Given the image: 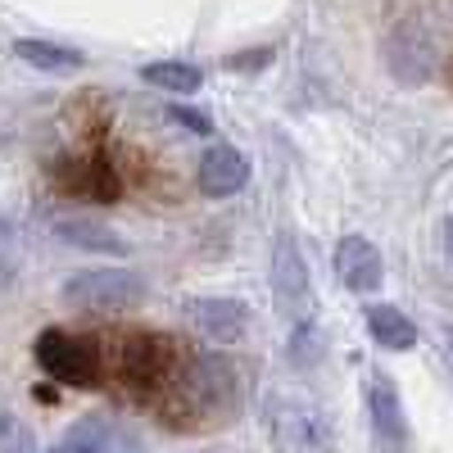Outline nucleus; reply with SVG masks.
Instances as JSON below:
<instances>
[{"instance_id": "f03ea898", "label": "nucleus", "mask_w": 453, "mask_h": 453, "mask_svg": "<svg viewBox=\"0 0 453 453\" xmlns=\"http://www.w3.org/2000/svg\"><path fill=\"white\" fill-rule=\"evenodd\" d=\"M32 354L42 363V372L59 386H73V390H91L100 386L104 376V354L91 335H78V331H64V326H46L42 335L32 340Z\"/></svg>"}, {"instance_id": "423d86ee", "label": "nucleus", "mask_w": 453, "mask_h": 453, "mask_svg": "<svg viewBox=\"0 0 453 453\" xmlns=\"http://www.w3.org/2000/svg\"><path fill=\"white\" fill-rule=\"evenodd\" d=\"M273 299L290 322H309L313 313V277L295 232H281L273 245Z\"/></svg>"}, {"instance_id": "7ed1b4c3", "label": "nucleus", "mask_w": 453, "mask_h": 453, "mask_svg": "<svg viewBox=\"0 0 453 453\" xmlns=\"http://www.w3.org/2000/svg\"><path fill=\"white\" fill-rule=\"evenodd\" d=\"M263 422H268L277 449H286V453H331V444H335L331 418L304 395H268Z\"/></svg>"}, {"instance_id": "4be33fe9", "label": "nucleus", "mask_w": 453, "mask_h": 453, "mask_svg": "<svg viewBox=\"0 0 453 453\" xmlns=\"http://www.w3.org/2000/svg\"><path fill=\"white\" fill-rule=\"evenodd\" d=\"M273 64V46H258V50H241L236 59H226V68L236 73H250V68H268Z\"/></svg>"}, {"instance_id": "5701e85b", "label": "nucleus", "mask_w": 453, "mask_h": 453, "mask_svg": "<svg viewBox=\"0 0 453 453\" xmlns=\"http://www.w3.org/2000/svg\"><path fill=\"white\" fill-rule=\"evenodd\" d=\"M444 250H449V254H453V218H449V222H444Z\"/></svg>"}, {"instance_id": "1a4fd4ad", "label": "nucleus", "mask_w": 453, "mask_h": 453, "mask_svg": "<svg viewBox=\"0 0 453 453\" xmlns=\"http://www.w3.org/2000/svg\"><path fill=\"white\" fill-rule=\"evenodd\" d=\"M186 318L209 345H241L250 331V309L232 295H200L186 304Z\"/></svg>"}, {"instance_id": "f3484780", "label": "nucleus", "mask_w": 453, "mask_h": 453, "mask_svg": "<svg viewBox=\"0 0 453 453\" xmlns=\"http://www.w3.org/2000/svg\"><path fill=\"white\" fill-rule=\"evenodd\" d=\"M141 82L168 91V96H191L204 87V68L200 64H186V59H159V64H145L141 68Z\"/></svg>"}, {"instance_id": "20e7f679", "label": "nucleus", "mask_w": 453, "mask_h": 453, "mask_svg": "<svg viewBox=\"0 0 453 453\" xmlns=\"http://www.w3.org/2000/svg\"><path fill=\"white\" fill-rule=\"evenodd\" d=\"M59 299L82 313H127L145 304V281L132 268H87L64 281Z\"/></svg>"}, {"instance_id": "9b49d317", "label": "nucleus", "mask_w": 453, "mask_h": 453, "mask_svg": "<svg viewBox=\"0 0 453 453\" xmlns=\"http://www.w3.org/2000/svg\"><path fill=\"white\" fill-rule=\"evenodd\" d=\"M367 418H372V431L386 449H403L408 444V418H403V403H399V390L386 372H372L367 376Z\"/></svg>"}, {"instance_id": "f8f14e48", "label": "nucleus", "mask_w": 453, "mask_h": 453, "mask_svg": "<svg viewBox=\"0 0 453 453\" xmlns=\"http://www.w3.org/2000/svg\"><path fill=\"white\" fill-rule=\"evenodd\" d=\"M335 277L358 295H372L386 281V258L367 236H345L335 245Z\"/></svg>"}, {"instance_id": "a211bd4d", "label": "nucleus", "mask_w": 453, "mask_h": 453, "mask_svg": "<svg viewBox=\"0 0 453 453\" xmlns=\"http://www.w3.org/2000/svg\"><path fill=\"white\" fill-rule=\"evenodd\" d=\"M290 363L295 367H318L322 363V331L313 322H295V331H290Z\"/></svg>"}, {"instance_id": "dca6fc26", "label": "nucleus", "mask_w": 453, "mask_h": 453, "mask_svg": "<svg viewBox=\"0 0 453 453\" xmlns=\"http://www.w3.org/2000/svg\"><path fill=\"white\" fill-rule=\"evenodd\" d=\"M14 55L36 68V73H55V78H68V73L87 68V55L73 50V46H59V42H46V36H19L14 42Z\"/></svg>"}, {"instance_id": "39448f33", "label": "nucleus", "mask_w": 453, "mask_h": 453, "mask_svg": "<svg viewBox=\"0 0 453 453\" xmlns=\"http://www.w3.org/2000/svg\"><path fill=\"white\" fill-rule=\"evenodd\" d=\"M181 367V354L168 335H150V331H132L119 345V372L132 390H155L164 395V386L173 381V372Z\"/></svg>"}, {"instance_id": "0eeeda50", "label": "nucleus", "mask_w": 453, "mask_h": 453, "mask_svg": "<svg viewBox=\"0 0 453 453\" xmlns=\"http://www.w3.org/2000/svg\"><path fill=\"white\" fill-rule=\"evenodd\" d=\"M435 59H440V50H435L431 32H426L422 23H399V27L390 32L386 64H390V73H395L399 82H408V87L431 82V78H435Z\"/></svg>"}, {"instance_id": "6ab92c4d", "label": "nucleus", "mask_w": 453, "mask_h": 453, "mask_svg": "<svg viewBox=\"0 0 453 453\" xmlns=\"http://www.w3.org/2000/svg\"><path fill=\"white\" fill-rule=\"evenodd\" d=\"M19 263H23V245H19V232L10 218H0V295H5L19 277Z\"/></svg>"}, {"instance_id": "ddd939ff", "label": "nucleus", "mask_w": 453, "mask_h": 453, "mask_svg": "<svg viewBox=\"0 0 453 453\" xmlns=\"http://www.w3.org/2000/svg\"><path fill=\"white\" fill-rule=\"evenodd\" d=\"M50 232H55L64 245L87 250V254H127V241H123L119 232H113V226H104V222H96V218H87V213L55 218Z\"/></svg>"}, {"instance_id": "412c9836", "label": "nucleus", "mask_w": 453, "mask_h": 453, "mask_svg": "<svg viewBox=\"0 0 453 453\" xmlns=\"http://www.w3.org/2000/svg\"><path fill=\"white\" fill-rule=\"evenodd\" d=\"M168 119L177 127H186V132H196V136H209L213 132V119H209L204 109H191V104H168Z\"/></svg>"}, {"instance_id": "4468645a", "label": "nucleus", "mask_w": 453, "mask_h": 453, "mask_svg": "<svg viewBox=\"0 0 453 453\" xmlns=\"http://www.w3.org/2000/svg\"><path fill=\"white\" fill-rule=\"evenodd\" d=\"M55 177H59L64 191L82 196V200H100V204H113V200H119V177H113V168H109L104 159H91V164L64 159V168H55Z\"/></svg>"}, {"instance_id": "6e6552de", "label": "nucleus", "mask_w": 453, "mask_h": 453, "mask_svg": "<svg viewBox=\"0 0 453 453\" xmlns=\"http://www.w3.org/2000/svg\"><path fill=\"white\" fill-rule=\"evenodd\" d=\"M42 453H145V444L136 431H127L113 418H82Z\"/></svg>"}, {"instance_id": "b1692460", "label": "nucleus", "mask_w": 453, "mask_h": 453, "mask_svg": "<svg viewBox=\"0 0 453 453\" xmlns=\"http://www.w3.org/2000/svg\"><path fill=\"white\" fill-rule=\"evenodd\" d=\"M449 363H453V354H449Z\"/></svg>"}, {"instance_id": "aec40b11", "label": "nucleus", "mask_w": 453, "mask_h": 453, "mask_svg": "<svg viewBox=\"0 0 453 453\" xmlns=\"http://www.w3.org/2000/svg\"><path fill=\"white\" fill-rule=\"evenodd\" d=\"M0 453H42L36 449V435L27 431V422L14 418L10 408H0Z\"/></svg>"}, {"instance_id": "2eb2a0df", "label": "nucleus", "mask_w": 453, "mask_h": 453, "mask_svg": "<svg viewBox=\"0 0 453 453\" xmlns=\"http://www.w3.org/2000/svg\"><path fill=\"white\" fill-rule=\"evenodd\" d=\"M363 322H367V335L381 349H390V354H408L412 345H418V322H412L403 309H395V304H367Z\"/></svg>"}, {"instance_id": "f257e3e1", "label": "nucleus", "mask_w": 453, "mask_h": 453, "mask_svg": "<svg viewBox=\"0 0 453 453\" xmlns=\"http://www.w3.org/2000/svg\"><path fill=\"white\" fill-rule=\"evenodd\" d=\"M159 408L173 426H209V422L236 418L241 408L236 363L222 358L218 349L181 358V367L173 372V381L159 395Z\"/></svg>"}, {"instance_id": "9d476101", "label": "nucleus", "mask_w": 453, "mask_h": 453, "mask_svg": "<svg viewBox=\"0 0 453 453\" xmlns=\"http://www.w3.org/2000/svg\"><path fill=\"white\" fill-rule=\"evenodd\" d=\"M196 181H200V191L213 196V200H226V196H236L245 191V181H250V159L241 155L236 145H209L204 155H200V168H196Z\"/></svg>"}]
</instances>
